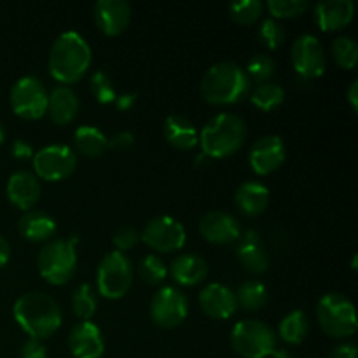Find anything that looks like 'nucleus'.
Wrapping results in <instances>:
<instances>
[{"mask_svg":"<svg viewBox=\"0 0 358 358\" xmlns=\"http://www.w3.org/2000/svg\"><path fill=\"white\" fill-rule=\"evenodd\" d=\"M13 313L17 325L31 339H38V341L51 338L62 327V308L48 294H24L14 303Z\"/></svg>","mask_w":358,"mask_h":358,"instance_id":"obj_1","label":"nucleus"},{"mask_svg":"<svg viewBox=\"0 0 358 358\" xmlns=\"http://www.w3.org/2000/svg\"><path fill=\"white\" fill-rule=\"evenodd\" d=\"M91 66V48L77 31H63L49 51V72L58 83L73 84L83 79Z\"/></svg>","mask_w":358,"mask_h":358,"instance_id":"obj_2","label":"nucleus"},{"mask_svg":"<svg viewBox=\"0 0 358 358\" xmlns=\"http://www.w3.org/2000/svg\"><path fill=\"white\" fill-rule=\"evenodd\" d=\"M250 91V80L240 65L220 62L210 66L201 79V96L212 105H234Z\"/></svg>","mask_w":358,"mask_h":358,"instance_id":"obj_3","label":"nucleus"},{"mask_svg":"<svg viewBox=\"0 0 358 358\" xmlns=\"http://www.w3.org/2000/svg\"><path fill=\"white\" fill-rule=\"evenodd\" d=\"M247 140V126L234 114H219L206 122L199 133V145L210 159H222L236 154Z\"/></svg>","mask_w":358,"mask_h":358,"instance_id":"obj_4","label":"nucleus"},{"mask_svg":"<svg viewBox=\"0 0 358 358\" xmlns=\"http://www.w3.org/2000/svg\"><path fill=\"white\" fill-rule=\"evenodd\" d=\"M77 236L72 240H51L38 252L37 266L41 276L51 285H65L77 269Z\"/></svg>","mask_w":358,"mask_h":358,"instance_id":"obj_5","label":"nucleus"},{"mask_svg":"<svg viewBox=\"0 0 358 358\" xmlns=\"http://www.w3.org/2000/svg\"><path fill=\"white\" fill-rule=\"evenodd\" d=\"M317 318L322 331L331 338H352L357 332L355 306L339 292H329L318 301Z\"/></svg>","mask_w":358,"mask_h":358,"instance_id":"obj_6","label":"nucleus"},{"mask_svg":"<svg viewBox=\"0 0 358 358\" xmlns=\"http://www.w3.org/2000/svg\"><path fill=\"white\" fill-rule=\"evenodd\" d=\"M231 345L243 358H268L276 350L278 339L264 322L241 320L231 331Z\"/></svg>","mask_w":358,"mask_h":358,"instance_id":"obj_7","label":"nucleus"},{"mask_svg":"<svg viewBox=\"0 0 358 358\" xmlns=\"http://www.w3.org/2000/svg\"><path fill=\"white\" fill-rule=\"evenodd\" d=\"M133 282V266L122 252H108L98 264L96 289L107 299H121Z\"/></svg>","mask_w":358,"mask_h":358,"instance_id":"obj_8","label":"nucleus"},{"mask_svg":"<svg viewBox=\"0 0 358 358\" xmlns=\"http://www.w3.org/2000/svg\"><path fill=\"white\" fill-rule=\"evenodd\" d=\"M49 93L44 84L34 76H24L14 83L10 90V108L14 114L27 121H37L48 112Z\"/></svg>","mask_w":358,"mask_h":358,"instance_id":"obj_9","label":"nucleus"},{"mask_svg":"<svg viewBox=\"0 0 358 358\" xmlns=\"http://www.w3.org/2000/svg\"><path fill=\"white\" fill-rule=\"evenodd\" d=\"M34 170L37 178L48 182H58L70 177L77 166V156L69 145L52 143L42 147L34 154Z\"/></svg>","mask_w":358,"mask_h":358,"instance_id":"obj_10","label":"nucleus"},{"mask_svg":"<svg viewBox=\"0 0 358 358\" xmlns=\"http://www.w3.org/2000/svg\"><path fill=\"white\" fill-rule=\"evenodd\" d=\"M150 318L161 329H175L187 318L189 301L177 287H163L150 301Z\"/></svg>","mask_w":358,"mask_h":358,"instance_id":"obj_11","label":"nucleus"},{"mask_svg":"<svg viewBox=\"0 0 358 358\" xmlns=\"http://www.w3.org/2000/svg\"><path fill=\"white\" fill-rule=\"evenodd\" d=\"M184 226L173 217L159 215L150 219L140 233V240L156 252H177L185 245Z\"/></svg>","mask_w":358,"mask_h":358,"instance_id":"obj_12","label":"nucleus"},{"mask_svg":"<svg viewBox=\"0 0 358 358\" xmlns=\"http://www.w3.org/2000/svg\"><path fill=\"white\" fill-rule=\"evenodd\" d=\"M292 65L301 80L318 79L325 72V51L315 35L304 34L292 44Z\"/></svg>","mask_w":358,"mask_h":358,"instance_id":"obj_13","label":"nucleus"},{"mask_svg":"<svg viewBox=\"0 0 358 358\" xmlns=\"http://www.w3.org/2000/svg\"><path fill=\"white\" fill-rule=\"evenodd\" d=\"M287 157L285 142L278 135H266L255 140L248 152V163L257 175L273 173L283 164Z\"/></svg>","mask_w":358,"mask_h":358,"instance_id":"obj_14","label":"nucleus"},{"mask_svg":"<svg viewBox=\"0 0 358 358\" xmlns=\"http://www.w3.org/2000/svg\"><path fill=\"white\" fill-rule=\"evenodd\" d=\"M199 233L213 245L236 243L241 234V226L231 213L222 210H212L199 220Z\"/></svg>","mask_w":358,"mask_h":358,"instance_id":"obj_15","label":"nucleus"},{"mask_svg":"<svg viewBox=\"0 0 358 358\" xmlns=\"http://www.w3.org/2000/svg\"><path fill=\"white\" fill-rule=\"evenodd\" d=\"M98 30L108 37L121 35L131 21V6L124 0H100L93 7Z\"/></svg>","mask_w":358,"mask_h":358,"instance_id":"obj_16","label":"nucleus"},{"mask_svg":"<svg viewBox=\"0 0 358 358\" xmlns=\"http://www.w3.org/2000/svg\"><path fill=\"white\" fill-rule=\"evenodd\" d=\"M69 348L76 358H101L105 341L100 327L91 320H80L70 331Z\"/></svg>","mask_w":358,"mask_h":358,"instance_id":"obj_17","label":"nucleus"},{"mask_svg":"<svg viewBox=\"0 0 358 358\" xmlns=\"http://www.w3.org/2000/svg\"><path fill=\"white\" fill-rule=\"evenodd\" d=\"M236 255L241 266L252 275H262L269 268V255L255 229L241 231L236 241Z\"/></svg>","mask_w":358,"mask_h":358,"instance_id":"obj_18","label":"nucleus"},{"mask_svg":"<svg viewBox=\"0 0 358 358\" xmlns=\"http://www.w3.org/2000/svg\"><path fill=\"white\" fill-rule=\"evenodd\" d=\"M199 306L215 320H227L236 313V296L222 283H210L199 292Z\"/></svg>","mask_w":358,"mask_h":358,"instance_id":"obj_19","label":"nucleus"},{"mask_svg":"<svg viewBox=\"0 0 358 358\" xmlns=\"http://www.w3.org/2000/svg\"><path fill=\"white\" fill-rule=\"evenodd\" d=\"M7 198L21 210H31L41 198V182L30 171H16L7 180Z\"/></svg>","mask_w":358,"mask_h":358,"instance_id":"obj_20","label":"nucleus"},{"mask_svg":"<svg viewBox=\"0 0 358 358\" xmlns=\"http://www.w3.org/2000/svg\"><path fill=\"white\" fill-rule=\"evenodd\" d=\"M355 14L352 0H325L315 7V21L324 31H336L348 27Z\"/></svg>","mask_w":358,"mask_h":358,"instance_id":"obj_21","label":"nucleus"},{"mask_svg":"<svg viewBox=\"0 0 358 358\" xmlns=\"http://www.w3.org/2000/svg\"><path fill=\"white\" fill-rule=\"evenodd\" d=\"M79 98L77 93L69 86H56L55 90L49 93L48 98V112L55 124L65 126L76 119L77 112H79Z\"/></svg>","mask_w":358,"mask_h":358,"instance_id":"obj_22","label":"nucleus"},{"mask_svg":"<svg viewBox=\"0 0 358 358\" xmlns=\"http://www.w3.org/2000/svg\"><path fill=\"white\" fill-rule=\"evenodd\" d=\"M170 275L178 285L194 287L208 275V264L196 254H180L170 266Z\"/></svg>","mask_w":358,"mask_h":358,"instance_id":"obj_23","label":"nucleus"},{"mask_svg":"<svg viewBox=\"0 0 358 358\" xmlns=\"http://www.w3.org/2000/svg\"><path fill=\"white\" fill-rule=\"evenodd\" d=\"M234 203L247 217H257L268 208L269 189L257 180H247L234 192Z\"/></svg>","mask_w":358,"mask_h":358,"instance_id":"obj_24","label":"nucleus"},{"mask_svg":"<svg viewBox=\"0 0 358 358\" xmlns=\"http://www.w3.org/2000/svg\"><path fill=\"white\" fill-rule=\"evenodd\" d=\"M164 136L168 143L178 150H191L199 143V133L192 121L182 114L168 115L164 121Z\"/></svg>","mask_w":358,"mask_h":358,"instance_id":"obj_25","label":"nucleus"},{"mask_svg":"<svg viewBox=\"0 0 358 358\" xmlns=\"http://www.w3.org/2000/svg\"><path fill=\"white\" fill-rule=\"evenodd\" d=\"M17 229L21 236L37 243V241H45L55 236L56 222L49 213L42 210H28L21 215Z\"/></svg>","mask_w":358,"mask_h":358,"instance_id":"obj_26","label":"nucleus"},{"mask_svg":"<svg viewBox=\"0 0 358 358\" xmlns=\"http://www.w3.org/2000/svg\"><path fill=\"white\" fill-rule=\"evenodd\" d=\"M73 145L83 156L100 157L108 149V138L96 126L84 124L73 131Z\"/></svg>","mask_w":358,"mask_h":358,"instance_id":"obj_27","label":"nucleus"},{"mask_svg":"<svg viewBox=\"0 0 358 358\" xmlns=\"http://www.w3.org/2000/svg\"><path fill=\"white\" fill-rule=\"evenodd\" d=\"M310 332V322L304 311L294 310L282 318L278 325V336L289 345H301Z\"/></svg>","mask_w":358,"mask_h":358,"instance_id":"obj_28","label":"nucleus"},{"mask_svg":"<svg viewBox=\"0 0 358 358\" xmlns=\"http://www.w3.org/2000/svg\"><path fill=\"white\" fill-rule=\"evenodd\" d=\"M285 100V90H283L280 84L276 83H262L257 84L254 91L250 94V101L254 107H257L259 110L269 112L273 108L280 107Z\"/></svg>","mask_w":358,"mask_h":358,"instance_id":"obj_29","label":"nucleus"},{"mask_svg":"<svg viewBox=\"0 0 358 358\" xmlns=\"http://www.w3.org/2000/svg\"><path fill=\"white\" fill-rule=\"evenodd\" d=\"M238 306L247 311H257L266 306L268 303V289L261 282H245L241 283L240 289L234 292Z\"/></svg>","mask_w":358,"mask_h":358,"instance_id":"obj_30","label":"nucleus"},{"mask_svg":"<svg viewBox=\"0 0 358 358\" xmlns=\"http://www.w3.org/2000/svg\"><path fill=\"white\" fill-rule=\"evenodd\" d=\"M72 310L80 320H91L96 311V296L90 283H80L72 296Z\"/></svg>","mask_w":358,"mask_h":358,"instance_id":"obj_31","label":"nucleus"},{"mask_svg":"<svg viewBox=\"0 0 358 358\" xmlns=\"http://www.w3.org/2000/svg\"><path fill=\"white\" fill-rule=\"evenodd\" d=\"M332 58L343 69H355L358 62V45L355 38L348 37V35H341L332 42Z\"/></svg>","mask_w":358,"mask_h":358,"instance_id":"obj_32","label":"nucleus"},{"mask_svg":"<svg viewBox=\"0 0 358 358\" xmlns=\"http://www.w3.org/2000/svg\"><path fill=\"white\" fill-rule=\"evenodd\" d=\"M245 73H247L248 80H255L257 84L269 83V79L273 77L276 70L275 59L269 55H254L247 63V69H243Z\"/></svg>","mask_w":358,"mask_h":358,"instance_id":"obj_33","label":"nucleus"},{"mask_svg":"<svg viewBox=\"0 0 358 358\" xmlns=\"http://www.w3.org/2000/svg\"><path fill=\"white\" fill-rule=\"evenodd\" d=\"M262 10H264V6L259 0H243V2L229 3L231 20L238 24H243V27L257 23L262 16Z\"/></svg>","mask_w":358,"mask_h":358,"instance_id":"obj_34","label":"nucleus"},{"mask_svg":"<svg viewBox=\"0 0 358 358\" xmlns=\"http://www.w3.org/2000/svg\"><path fill=\"white\" fill-rule=\"evenodd\" d=\"M90 90L93 93V96L96 98L98 103L108 105L114 103L115 96H117V91H115L114 83H112L110 76L103 70H96V72L91 76L90 79Z\"/></svg>","mask_w":358,"mask_h":358,"instance_id":"obj_35","label":"nucleus"},{"mask_svg":"<svg viewBox=\"0 0 358 358\" xmlns=\"http://www.w3.org/2000/svg\"><path fill=\"white\" fill-rule=\"evenodd\" d=\"M138 276L149 285H157L168 276V268L157 255H145L138 264Z\"/></svg>","mask_w":358,"mask_h":358,"instance_id":"obj_36","label":"nucleus"},{"mask_svg":"<svg viewBox=\"0 0 358 358\" xmlns=\"http://www.w3.org/2000/svg\"><path fill=\"white\" fill-rule=\"evenodd\" d=\"M257 35L264 48L278 49L282 42L285 41V28L280 21L273 20V17H266V20H262L261 27H259Z\"/></svg>","mask_w":358,"mask_h":358,"instance_id":"obj_37","label":"nucleus"},{"mask_svg":"<svg viewBox=\"0 0 358 358\" xmlns=\"http://www.w3.org/2000/svg\"><path fill=\"white\" fill-rule=\"evenodd\" d=\"M310 7L306 0H269L268 10L273 20H283V17H297L304 14Z\"/></svg>","mask_w":358,"mask_h":358,"instance_id":"obj_38","label":"nucleus"},{"mask_svg":"<svg viewBox=\"0 0 358 358\" xmlns=\"http://www.w3.org/2000/svg\"><path fill=\"white\" fill-rule=\"evenodd\" d=\"M140 241V233L131 226H124L121 229L115 231L114 238H112V243L115 245V250L122 252L124 254L126 250H131L136 243Z\"/></svg>","mask_w":358,"mask_h":358,"instance_id":"obj_39","label":"nucleus"},{"mask_svg":"<svg viewBox=\"0 0 358 358\" xmlns=\"http://www.w3.org/2000/svg\"><path fill=\"white\" fill-rule=\"evenodd\" d=\"M21 358H48V350L44 343L30 338L21 346Z\"/></svg>","mask_w":358,"mask_h":358,"instance_id":"obj_40","label":"nucleus"},{"mask_svg":"<svg viewBox=\"0 0 358 358\" xmlns=\"http://www.w3.org/2000/svg\"><path fill=\"white\" fill-rule=\"evenodd\" d=\"M135 143V136L131 131H117L112 138H108V147L115 150H128Z\"/></svg>","mask_w":358,"mask_h":358,"instance_id":"obj_41","label":"nucleus"},{"mask_svg":"<svg viewBox=\"0 0 358 358\" xmlns=\"http://www.w3.org/2000/svg\"><path fill=\"white\" fill-rule=\"evenodd\" d=\"M34 147L27 140H14L13 143V156L20 161H27L34 157Z\"/></svg>","mask_w":358,"mask_h":358,"instance_id":"obj_42","label":"nucleus"},{"mask_svg":"<svg viewBox=\"0 0 358 358\" xmlns=\"http://www.w3.org/2000/svg\"><path fill=\"white\" fill-rule=\"evenodd\" d=\"M136 93H122V94H117V96H115V100H114V105H115V108H117V110H121V112H128V110H131L133 107H135V103H136Z\"/></svg>","mask_w":358,"mask_h":358,"instance_id":"obj_43","label":"nucleus"},{"mask_svg":"<svg viewBox=\"0 0 358 358\" xmlns=\"http://www.w3.org/2000/svg\"><path fill=\"white\" fill-rule=\"evenodd\" d=\"M357 346L353 345V343H343V345L336 346V348L332 350L329 358H357Z\"/></svg>","mask_w":358,"mask_h":358,"instance_id":"obj_44","label":"nucleus"},{"mask_svg":"<svg viewBox=\"0 0 358 358\" xmlns=\"http://www.w3.org/2000/svg\"><path fill=\"white\" fill-rule=\"evenodd\" d=\"M9 257H10V245L9 241L0 234V268L7 264Z\"/></svg>","mask_w":358,"mask_h":358,"instance_id":"obj_45","label":"nucleus"},{"mask_svg":"<svg viewBox=\"0 0 358 358\" xmlns=\"http://www.w3.org/2000/svg\"><path fill=\"white\" fill-rule=\"evenodd\" d=\"M348 103L352 105L353 110L358 108V80H353L352 86L348 87Z\"/></svg>","mask_w":358,"mask_h":358,"instance_id":"obj_46","label":"nucleus"},{"mask_svg":"<svg viewBox=\"0 0 358 358\" xmlns=\"http://www.w3.org/2000/svg\"><path fill=\"white\" fill-rule=\"evenodd\" d=\"M268 358H294V357L290 355V353L287 352V350H278V348H276L275 352H273Z\"/></svg>","mask_w":358,"mask_h":358,"instance_id":"obj_47","label":"nucleus"},{"mask_svg":"<svg viewBox=\"0 0 358 358\" xmlns=\"http://www.w3.org/2000/svg\"><path fill=\"white\" fill-rule=\"evenodd\" d=\"M3 140H6V129H3L2 122H0V143H3Z\"/></svg>","mask_w":358,"mask_h":358,"instance_id":"obj_48","label":"nucleus"},{"mask_svg":"<svg viewBox=\"0 0 358 358\" xmlns=\"http://www.w3.org/2000/svg\"><path fill=\"white\" fill-rule=\"evenodd\" d=\"M352 268L357 269V255H355V257H353V261H352Z\"/></svg>","mask_w":358,"mask_h":358,"instance_id":"obj_49","label":"nucleus"}]
</instances>
